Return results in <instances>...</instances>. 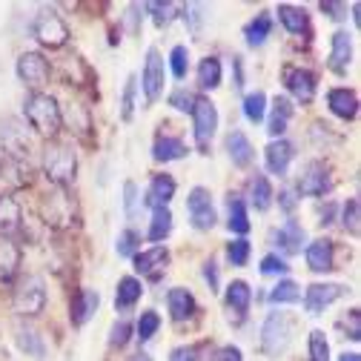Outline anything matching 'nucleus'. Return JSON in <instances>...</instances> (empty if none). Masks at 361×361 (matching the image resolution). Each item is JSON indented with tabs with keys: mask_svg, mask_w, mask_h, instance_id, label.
<instances>
[{
	"mask_svg": "<svg viewBox=\"0 0 361 361\" xmlns=\"http://www.w3.org/2000/svg\"><path fill=\"white\" fill-rule=\"evenodd\" d=\"M40 215H43V221L52 224V227H58V230L75 227L78 224V209H75V201L69 198L66 187H55V190H49L47 195H43Z\"/></svg>",
	"mask_w": 361,
	"mask_h": 361,
	"instance_id": "obj_4",
	"label": "nucleus"
},
{
	"mask_svg": "<svg viewBox=\"0 0 361 361\" xmlns=\"http://www.w3.org/2000/svg\"><path fill=\"white\" fill-rule=\"evenodd\" d=\"M350 58H353V40H350V35L341 29V32H336V35H333L330 69H333V72H338V75H344V72H347V66H350Z\"/></svg>",
	"mask_w": 361,
	"mask_h": 361,
	"instance_id": "obj_27",
	"label": "nucleus"
},
{
	"mask_svg": "<svg viewBox=\"0 0 361 361\" xmlns=\"http://www.w3.org/2000/svg\"><path fill=\"white\" fill-rule=\"evenodd\" d=\"M18 78H20L26 86H32V89L43 86V83H47V78H49V63H47V58H43L40 52H23V55L18 58Z\"/></svg>",
	"mask_w": 361,
	"mask_h": 361,
	"instance_id": "obj_12",
	"label": "nucleus"
},
{
	"mask_svg": "<svg viewBox=\"0 0 361 361\" xmlns=\"http://www.w3.org/2000/svg\"><path fill=\"white\" fill-rule=\"evenodd\" d=\"M264 109H267V95L264 92H250L244 98V118L250 123H261L264 121Z\"/></svg>",
	"mask_w": 361,
	"mask_h": 361,
	"instance_id": "obj_40",
	"label": "nucleus"
},
{
	"mask_svg": "<svg viewBox=\"0 0 361 361\" xmlns=\"http://www.w3.org/2000/svg\"><path fill=\"white\" fill-rule=\"evenodd\" d=\"M327 104L333 109V115H338L341 121H353L358 115V95L353 92V89H330L327 95Z\"/></svg>",
	"mask_w": 361,
	"mask_h": 361,
	"instance_id": "obj_21",
	"label": "nucleus"
},
{
	"mask_svg": "<svg viewBox=\"0 0 361 361\" xmlns=\"http://www.w3.org/2000/svg\"><path fill=\"white\" fill-rule=\"evenodd\" d=\"M284 86H287V92L301 104H310L315 98V75L310 69L287 66L284 69Z\"/></svg>",
	"mask_w": 361,
	"mask_h": 361,
	"instance_id": "obj_11",
	"label": "nucleus"
},
{
	"mask_svg": "<svg viewBox=\"0 0 361 361\" xmlns=\"http://www.w3.org/2000/svg\"><path fill=\"white\" fill-rule=\"evenodd\" d=\"M66 121H69V126L75 129V132H86L89 126V112L80 106V104H69V109H66Z\"/></svg>",
	"mask_w": 361,
	"mask_h": 361,
	"instance_id": "obj_48",
	"label": "nucleus"
},
{
	"mask_svg": "<svg viewBox=\"0 0 361 361\" xmlns=\"http://www.w3.org/2000/svg\"><path fill=\"white\" fill-rule=\"evenodd\" d=\"M141 295H144V284H141L138 279L126 276V279L118 281V290H115V307H118V310H129V307H135V301H138Z\"/></svg>",
	"mask_w": 361,
	"mask_h": 361,
	"instance_id": "obj_30",
	"label": "nucleus"
},
{
	"mask_svg": "<svg viewBox=\"0 0 361 361\" xmlns=\"http://www.w3.org/2000/svg\"><path fill=\"white\" fill-rule=\"evenodd\" d=\"M20 204L12 195H0V238H12L20 230Z\"/></svg>",
	"mask_w": 361,
	"mask_h": 361,
	"instance_id": "obj_22",
	"label": "nucleus"
},
{
	"mask_svg": "<svg viewBox=\"0 0 361 361\" xmlns=\"http://www.w3.org/2000/svg\"><path fill=\"white\" fill-rule=\"evenodd\" d=\"M187 152H190L187 144L180 141V138H175V135H158L155 144H152V158H155L158 164L178 161V158H184Z\"/></svg>",
	"mask_w": 361,
	"mask_h": 361,
	"instance_id": "obj_23",
	"label": "nucleus"
},
{
	"mask_svg": "<svg viewBox=\"0 0 361 361\" xmlns=\"http://www.w3.org/2000/svg\"><path fill=\"white\" fill-rule=\"evenodd\" d=\"M23 115L32 123V129L40 135H55L61 129V121H63L58 101L47 92H32L23 104Z\"/></svg>",
	"mask_w": 361,
	"mask_h": 361,
	"instance_id": "obj_2",
	"label": "nucleus"
},
{
	"mask_svg": "<svg viewBox=\"0 0 361 361\" xmlns=\"http://www.w3.org/2000/svg\"><path fill=\"white\" fill-rule=\"evenodd\" d=\"M250 301H252V290H250L247 281H233V284L227 287V307L235 310L238 319H244V315H247Z\"/></svg>",
	"mask_w": 361,
	"mask_h": 361,
	"instance_id": "obj_32",
	"label": "nucleus"
},
{
	"mask_svg": "<svg viewBox=\"0 0 361 361\" xmlns=\"http://www.w3.org/2000/svg\"><path fill=\"white\" fill-rule=\"evenodd\" d=\"M269 32H273V18H269L267 12H261V15H255V18L247 23L244 37H247L250 47H264V40L269 37Z\"/></svg>",
	"mask_w": 361,
	"mask_h": 361,
	"instance_id": "obj_33",
	"label": "nucleus"
},
{
	"mask_svg": "<svg viewBox=\"0 0 361 361\" xmlns=\"http://www.w3.org/2000/svg\"><path fill=\"white\" fill-rule=\"evenodd\" d=\"M344 293H347V287H341V284H312L304 293V307H307L310 315H319L324 307H330L333 301H338Z\"/></svg>",
	"mask_w": 361,
	"mask_h": 361,
	"instance_id": "obj_13",
	"label": "nucleus"
},
{
	"mask_svg": "<svg viewBox=\"0 0 361 361\" xmlns=\"http://www.w3.org/2000/svg\"><path fill=\"white\" fill-rule=\"evenodd\" d=\"M32 35L43 43V47H49V49H61L63 43L69 40V26L63 23L61 15H55L52 9H43L35 23H32Z\"/></svg>",
	"mask_w": 361,
	"mask_h": 361,
	"instance_id": "obj_6",
	"label": "nucleus"
},
{
	"mask_svg": "<svg viewBox=\"0 0 361 361\" xmlns=\"http://www.w3.org/2000/svg\"><path fill=\"white\" fill-rule=\"evenodd\" d=\"M361 207H358V198H350L347 204H344V209H341V224H344V230L353 235V238H358V233H361Z\"/></svg>",
	"mask_w": 361,
	"mask_h": 361,
	"instance_id": "obj_39",
	"label": "nucleus"
},
{
	"mask_svg": "<svg viewBox=\"0 0 361 361\" xmlns=\"http://www.w3.org/2000/svg\"><path fill=\"white\" fill-rule=\"evenodd\" d=\"M330 218H333V204H327V207L322 209V224H330Z\"/></svg>",
	"mask_w": 361,
	"mask_h": 361,
	"instance_id": "obj_59",
	"label": "nucleus"
},
{
	"mask_svg": "<svg viewBox=\"0 0 361 361\" xmlns=\"http://www.w3.org/2000/svg\"><path fill=\"white\" fill-rule=\"evenodd\" d=\"M172 195H175V178L172 175H155L149 190H147V207L161 209L172 201Z\"/></svg>",
	"mask_w": 361,
	"mask_h": 361,
	"instance_id": "obj_26",
	"label": "nucleus"
},
{
	"mask_svg": "<svg viewBox=\"0 0 361 361\" xmlns=\"http://www.w3.org/2000/svg\"><path fill=\"white\" fill-rule=\"evenodd\" d=\"M169 106H175L178 112H192V106H195V95L187 92V89H175V92L169 95Z\"/></svg>",
	"mask_w": 361,
	"mask_h": 361,
	"instance_id": "obj_51",
	"label": "nucleus"
},
{
	"mask_svg": "<svg viewBox=\"0 0 361 361\" xmlns=\"http://www.w3.org/2000/svg\"><path fill=\"white\" fill-rule=\"evenodd\" d=\"M273 187H269V180H267V175H261V172H255V178H252V184H250V201H252V207L258 209V212H267L269 207H273Z\"/></svg>",
	"mask_w": 361,
	"mask_h": 361,
	"instance_id": "obj_31",
	"label": "nucleus"
},
{
	"mask_svg": "<svg viewBox=\"0 0 361 361\" xmlns=\"http://www.w3.org/2000/svg\"><path fill=\"white\" fill-rule=\"evenodd\" d=\"M0 361H12V358H9V353H6L4 347H0Z\"/></svg>",
	"mask_w": 361,
	"mask_h": 361,
	"instance_id": "obj_62",
	"label": "nucleus"
},
{
	"mask_svg": "<svg viewBox=\"0 0 361 361\" xmlns=\"http://www.w3.org/2000/svg\"><path fill=\"white\" fill-rule=\"evenodd\" d=\"M129 361H152V358H149V355H147V353H138V355H132V358H129Z\"/></svg>",
	"mask_w": 361,
	"mask_h": 361,
	"instance_id": "obj_61",
	"label": "nucleus"
},
{
	"mask_svg": "<svg viewBox=\"0 0 361 361\" xmlns=\"http://www.w3.org/2000/svg\"><path fill=\"white\" fill-rule=\"evenodd\" d=\"M290 118H293V101L284 98V95H279V98L273 101V118H269L267 132L273 135V138H281V135L287 132V121H290Z\"/></svg>",
	"mask_w": 361,
	"mask_h": 361,
	"instance_id": "obj_29",
	"label": "nucleus"
},
{
	"mask_svg": "<svg viewBox=\"0 0 361 361\" xmlns=\"http://www.w3.org/2000/svg\"><path fill=\"white\" fill-rule=\"evenodd\" d=\"M138 244H141V235H138V233H135V230H123V233L118 235L115 250H118L121 258H132L135 252H138Z\"/></svg>",
	"mask_w": 361,
	"mask_h": 361,
	"instance_id": "obj_46",
	"label": "nucleus"
},
{
	"mask_svg": "<svg viewBox=\"0 0 361 361\" xmlns=\"http://www.w3.org/2000/svg\"><path fill=\"white\" fill-rule=\"evenodd\" d=\"M43 172L55 187H69L78 172V155L66 141H49L43 147Z\"/></svg>",
	"mask_w": 361,
	"mask_h": 361,
	"instance_id": "obj_1",
	"label": "nucleus"
},
{
	"mask_svg": "<svg viewBox=\"0 0 361 361\" xmlns=\"http://www.w3.org/2000/svg\"><path fill=\"white\" fill-rule=\"evenodd\" d=\"M304 241H307V233H304V227L298 221H284V227L276 233V244L287 252V255H295V252H301V247H304Z\"/></svg>",
	"mask_w": 361,
	"mask_h": 361,
	"instance_id": "obj_25",
	"label": "nucleus"
},
{
	"mask_svg": "<svg viewBox=\"0 0 361 361\" xmlns=\"http://www.w3.org/2000/svg\"><path fill=\"white\" fill-rule=\"evenodd\" d=\"M172 233V212L169 207L152 209V224H149V241H164Z\"/></svg>",
	"mask_w": 361,
	"mask_h": 361,
	"instance_id": "obj_36",
	"label": "nucleus"
},
{
	"mask_svg": "<svg viewBox=\"0 0 361 361\" xmlns=\"http://www.w3.org/2000/svg\"><path fill=\"white\" fill-rule=\"evenodd\" d=\"M250 241L247 238H235L230 247H227V258H230V264L233 267H244L247 261H250Z\"/></svg>",
	"mask_w": 361,
	"mask_h": 361,
	"instance_id": "obj_47",
	"label": "nucleus"
},
{
	"mask_svg": "<svg viewBox=\"0 0 361 361\" xmlns=\"http://www.w3.org/2000/svg\"><path fill=\"white\" fill-rule=\"evenodd\" d=\"M341 361H361V355H358V353H344Z\"/></svg>",
	"mask_w": 361,
	"mask_h": 361,
	"instance_id": "obj_60",
	"label": "nucleus"
},
{
	"mask_svg": "<svg viewBox=\"0 0 361 361\" xmlns=\"http://www.w3.org/2000/svg\"><path fill=\"white\" fill-rule=\"evenodd\" d=\"M310 361H330V344L322 330L310 333Z\"/></svg>",
	"mask_w": 361,
	"mask_h": 361,
	"instance_id": "obj_43",
	"label": "nucleus"
},
{
	"mask_svg": "<svg viewBox=\"0 0 361 361\" xmlns=\"http://www.w3.org/2000/svg\"><path fill=\"white\" fill-rule=\"evenodd\" d=\"M158 327H161V315H158L155 310L141 312V319H138V338H141V341H149V338L158 333Z\"/></svg>",
	"mask_w": 361,
	"mask_h": 361,
	"instance_id": "obj_44",
	"label": "nucleus"
},
{
	"mask_svg": "<svg viewBox=\"0 0 361 361\" xmlns=\"http://www.w3.org/2000/svg\"><path fill=\"white\" fill-rule=\"evenodd\" d=\"M169 69H172V75L178 80L187 78V72H190V49L187 47H175L169 52Z\"/></svg>",
	"mask_w": 361,
	"mask_h": 361,
	"instance_id": "obj_42",
	"label": "nucleus"
},
{
	"mask_svg": "<svg viewBox=\"0 0 361 361\" xmlns=\"http://www.w3.org/2000/svg\"><path fill=\"white\" fill-rule=\"evenodd\" d=\"M279 20L284 23V29L290 35H307L310 32V18L301 6H293V4H281L279 6Z\"/></svg>",
	"mask_w": 361,
	"mask_h": 361,
	"instance_id": "obj_28",
	"label": "nucleus"
},
{
	"mask_svg": "<svg viewBox=\"0 0 361 361\" xmlns=\"http://www.w3.org/2000/svg\"><path fill=\"white\" fill-rule=\"evenodd\" d=\"M212 361H244V355H241V350H238V347L227 344V347H221V350L215 353V358H212Z\"/></svg>",
	"mask_w": 361,
	"mask_h": 361,
	"instance_id": "obj_54",
	"label": "nucleus"
},
{
	"mask_svg": "<svg viewBox=\"0 0 361 361\" xmlns=\"http://www.w3.org/2000/svg\"><path fill=\"white\" fill-rule=\"evenodd\" d=\"M187 212H190L192 227L201 230V233L212 230V227H215V221H218L215 207H212V195H209L207 187H195V190L190 192V198H187Z\"/></svg>",
	"mask_w": 361,
	"mask_h": 361,
	"instance_id": "obj_8",
	"label": "nucleus"
},
{
	"mask_svg": "<svg viewBox=\"0 0 361 361\" xmlns=\"http://www.w3.org/2000/svg\"><path fill=\"white\" fill-rule=\"evenodd\" d=\"M192 126H195V144L207 155V149H209V144L215 138V129H218V109H215V104L209 98H195Z\"/></svg>",
	"mask_w": 361,
	"mask_h": 361,
	"instance_id": "obj_7",
	"label": "nucleus"
},
{
	"mask_svg": "<svg viewBox=\"0 0 361 361\" xmlns=\"http://www.w3.org/2000/svg\"><path fill=\"white\" fill-rule=\"evenodd\" d=\"M287 269H290L287 261L279 258V255H264V258H261V273H264V276H284Z\"/></svg>",
	"mask_w": 361,
	"mask_h": 361,
	"instance_id": "obj_50",
	"label": "nucleus"
},
{
	"mask_svg": "<svg viewBox=\"0 0 361 361\" xmlns=\"http://www.w3.org/2000/svg\"><path fill=\"white\" fill-rule=\"evenodd\" d=\"M330 190H333V175H330V169H327L322 161L307 164V169H304V175H301V180H298V192L307 195V198H319V195H324V192H330Z\"/></svg>",
	"mask_w": 361,
	"mask_h": 361,
	"instance_id": "obj_9",
	"label": "nucleus"
},
{
	"mask_svg": "<svg viewBox=\"0 0 361 361\" xmlns=\"http://www.w3.org/2000/svg\"><path fill=\"white\" fill-rule=\"evenodd\" d=\"M269 301L273 304H295V301H301V287L295 281L284 279V281H279L273 290H269Z\"/></svg>",
	"mask_w": 361,
	"mask_h": 361,
	"instance_id": "obj_37",
	"label": "nucleus"
},
{
	"mask_svg": "<svg viewBox=\"0 0 361 361\" xmlns=\"http://www.w3.org/2000/svg\"><path fill=\"white\" fill-rule=\"evenodd\" d=\"M20 267V247L12 238H0V284H12Z\"/></svg>",
	"mask_w": 361,
	"mask_h": 361,
	"instance_id": "obj_20",
	"label": "nucleus"
},
{
	"mask_svg": "<svg viewBox=\"0 0 361 361\" xmlns=\"http://www.w3.org/2000/svg\"><path fill=\"white\" fill-rule=\"evenodd\" d=\"M98 304H101L98 290H78L72 295V301H69V319H72V324L75 327H83L95 315Z\"/></svg>",
	"mask_w": 361,
	"mask_h": 361,
	"instance_id": "obj_15",
	"label": "nucleus"
},
{
	"mask_svg": "<svg viewBox=\"0 0 361 361\" xmlns=\"http://www.w3.org/2000/svg\"><path fill=\"white\" fill-rule=\"evenodd\" d=\"M279 204H281L287 212H293V209H295V198H293V192H290V190H281V192H279Z\"/></svg>",
	"mask_w": 361,
	"mask_h": 361,
	"instance_id": "obj_57",
	"label": "nucleus"
},
{
	"mask_svg": "<svg viewBox=\"0 0 361 361\" xmlns=\"http://www.w3.org/2000/svg\"><path fill=\"white\" fill-rule=\"evenodd\" d=\"M322 12H327L333 20H341L347 15V6L344 4H330V0H327V4H322Z\"/></svg>",
	"mask_w": 361,
	"mask_h": 361,
	"instance_id": "obj_56",
	"label": "nucleus"
},
{
	"mask_svg": "<svg viewBox=\"0 0 361 361\" xmlns=\"http://www.w3.org/2000/svg\"><path fill=\"white\" fill-rule=\"evenodd\" d=\"M169 361H207V358H204V347L187 344V347H175L169 353Z\"/></svg>",
	"mask_w": 361,
	"mask_h": 361,
	"instance_id": "obj_49",
	"label": "nucleus"
},
{
	"mask_svg": "<svg viewBox=\"0 0 361 361\" xmlns=\"http://www.w3.org/2000/svg\"><path fill=\"white\" fill-rule=\"evenodd\" d=\"M333 264H336V252L330 238H319L307 247V267L312 273H330Z\"/></svg>",
	"mask_w": 361,
	"mask_h": 361,
	"instance_id": "obj_19",
	"label": "nucleus"
},
{
	"mask_svg": "<svg viewBox=\"0 0 361 361\" xmlns=\"http://www.w3.org/2000/svg\"><path fill=\"white\" fill-rule=\"evenodd\" d=\"M135 89H138V78L129 75L126 78V86H123V98H121V118L123 121H132V112H135Z\"/></svg>",
	"mask_w": 361,
	"mask_h": 361,
	"instance_id": "obj_45",
	"label": "nucleus"
},
{
	"mask_svg": "<svg viewBox=\"0 0 361 361\" xmlns=\"http://www.w3.org/2000/svg\"><path fill=\"white\" fill-rule=\"evenodd\" d=\"M18 347L32 355V358H43L47 355V347H43V338L32 330V327H18Z\"/></svg>",
	"mask_w": 361,
	"mask_h": 361,
	"instance_id": "obj_35",
	"label": "nucleus"
},
{
	"mask_svg": "<svg viewBox=\"0 0 361 361\" xmlns=\"http://www.w3.org/2000/svg\"><path fill=\"white\" fill-rule=\"evenodd\" d=\"M129 333H132V327H129L126 322H118V324L112 327L109 344H112V347H126V341H129Z\"/></svg>",
	"mask_w": 361,
	"mask_h": 361,
	"instance_id": "obj_52",
	"label": "nucleus"
},
{
	"mask_svg": "<svg viewBox=\"0 0 361 361\" xmlns=\"http://www.w3.org/2000/svg\"><path fill=\"white\" fill-rule=\"evenodd\" d=\"M123 207H126V215H135V201H138V187L132 184V180H126L123 184Z\"/></svg>",
	"mask_w": 361,
	"mask_h": 361,
	"instance_id": "obj_53",
	"label": "nucleus"
},
{
	"mask_svg": "<svg viewBox=\"0 0 361 361\" xmlns=\"http://www.w3.org/2000/svg\"><path fill=\"white\" fill-rule=\"evenodd\" d=\"M147 12H152V20H155V26H169L172 20H175V12H180V6H175V4H169V0H164V4H147Z\"/></svg>",
	"mask_w": 361,
	"mask_h": 361,
	"instance_id": "obj_41",
	"label": "nucleus"
},
{
	"mask_svg": "<svg viewBox=\"0 0 361 361\" xmlns=\"http://www.w3.org/2000/svg\"><path fill=\"white\" fill-rule=\"evenodd\" d=\"M293 333H295V319L290 312H269L267 322L261 327V347L267 355H284L287 347L293 344Z\"/></svg>",
	"mask_w": 361,
	"mask_h": 361,
	"instance_id": "obj_3",
	"label": "nucleus"
},
{
	"mask_svg": "<svg viewBox=\"0 0 361 361\" xmlns=\"http://www.w3.org/2000/svg\"><path fill=\"white\" fill-rule=\"evenodd\" d=\"M227 152H230V161L235 164V166H250L252 164V158H255V149H252V144H250V138L241 132V129H233L230 135H227Z\"/></svg>",
	"mask_w": 361,
	"mask_h": 361,
	"instance_id": "obj_24",
	"label": "nucleus"
},
{
	"mask_svg": "<svg viewBox=\"0 0 361 361\" xmlns=\"http://www.w3.org/2000/svg\"><path fill=\"white\" fill-rule=\"evenodd\" d=\"M166 307H169V315H172V322H187L195 315L198 304H195V295L184 287H172L166 293Z\"/></svg>",
	"mask_w": 361,
	"mask_h": 361,
	"instance_id": "obj_18",
	"label": "nucleus"
},
{
	"mask_svg": "<svg viewBox=\"0 0 361 361\" xmlns=\"http://www.w3.org/2000/svg\"><path fill=\"white\" fill-rule=\"evenodd\" d=\"M230 233L235 235H247L250 233V215H247V204L238 195H230V221H227Z\"/></svg>",
	"mask_w": 361,
	"mask_h": 361,
	"instance_id": "obj_34",
	"label": "nucleus"
},
{
	"mask_svg": "<svg viewBox=\"0 0 361 361\" xmlns=\"http://www.w3.org/2000/svg\"><path fill=\"white\" fill-rule=\"evenodd\" d=\"M0 147H4L9 155L15 158H23L29 155V138H26V129L18 123V121H4L0 123Z\"/></svg>",
	"mask_w": 361,
	"mask_h": 361,
	"instance_id": "obj_17",
	"label": "nucleus"
},
{
	"mask_svg": "<svg viewBox=\"0 0 361 361\" xmlns=\"http://www.w3.org/2000/svg\"><path fill=\"white\" fill-rule=\"evenodd\" d=\"M350 338H353V341L361 338V330H358V310L350 312Z\"/></svg>",
	"mask_w": 361,
	"mask_h": 361,
	"instance_id": "obj_58",
	"label": "nucleus"
},
{
	"mask_svg": "<svg viewBox=\"0 0 361 361\" xmlns=\"http://www.w3.org/2000/svg\"><path fill=\"white\" fill-rule=\"evenodd\" d=\"M12 304H15V312L18 315H40L43 307H47V284H43L40 276H26L18 287H15V295H12Z\"/></svg>",
	"mask_w": 361,
	"mask_h": 361,
	"instance_id": "obj_5",
	"label": "nucleus"
},
{
	"mask_svg": "<svg viewBox=\"0 0 361 361\" xmlns=\"http://www.w3.org/2000/svg\"><path fill=\"white\" fill-rule=\"evenodd\" d=\"M295 158V147L284 138H276V141H269V147L264 149V161H267V169L273 172V175H287L290 169V161Z\"/></svg>",
	"mask_w": 361,
	"mask_h": 361,
	"instance_id": "obj_16",
	"label": "nucleus"
},
{
	"mask_svg": "<svg viewBox=\"0 0 361 361\" xmlns=\"http://www.w3.org/2000/svg\"><path fill=\"white\" fill-rule=\"evenodd\" d=\"M132 258H135V269L155 281V279H161V273L169 264V250L166 247H152V250H144V252H135Z\"/></svg>",
	"mask_w": 361,
	"mask_h": 361,
	"instance_id": "obj_14",
	"label": "nucleus"
},
{
	"mask_svg": "<svg viewBox=\"0 0 361 361\" xmlns=\"http://www.w3.org/2000/svg\"><path fill=\"white\" fill-rule=\"evenodd\" d=\"M221 83V61L218 58H204L198 66V86L201 89H215Z\"/></svg>",
	"mask_w": 361,
	"mask_h": 361,
	"instance_id": "obj_38",
	"label": "nucleus"
},
{
	"mask_svg": "<svg viewBox=\"0 0 361 361\" xmlns=\"http://www.w3.org/2000/svg\"><path fill=\"white\" fill-rule=\"evenodd\" d=\"M204 279H207L209 290L215 293V290H218V267H215V261H207V264H204Z\"/></svg>",
	"mask_w": 361,
	"mask_h": 361,
	"instance_id": "obj_55",
	"label": "nucleus"
},
{
	"mask_svg": "<svg viewBox=\"0 0 361 361\" xmlns=\"http://www.w3.org/2000/svg\"><path fill=\"white\" fill-rule=\"evenodd\" d=\"M141 83H144V95H147V104H155L164 92V58L158 49H149L147 52V63H144V75H141Z\"/></svg>",
	"mask_w": 361,
	"mask_h": 361,
	"instance_id": "obj_10",
	"label": "nucleus"
}]
</instances>
